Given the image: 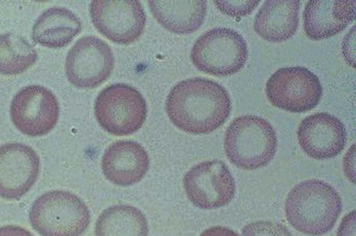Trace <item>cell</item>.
<instances>
[{"label": "cell", "instance_id": "5b68a950", "mask_svg": "<svg viewBox=\"0 0 356 236\" xmlns=\"http://www.w3.org/2000/svg\"><path fill=\"white\" fill-rule=\"evenodd\" d=\"M99 125L110 135H134L142 128L147 115L145 99L136 88L124 83L106 87L94 105Z\"/></svg>", "mask_w": 356, "mask_h": 236}, {"label": "cell", "instance_id": "7c38bea8", "mask_svg": "<svg viewBox=\"0 0 356 236\" xmlns=\"http://www.w3.org/2000/svg\"><path fill=\"white\" fill-rule=\"evenodd\" d=\"M41 162L36 151L25 144L0 146V197L21 200L36 183Z\"/></svg>", "mask_w": 356, "mask_h": 236}, {"label": "cell", "instance_id": "6da1fadb", "mask_svg": "<svg viewBox=\"0 0 356 236\" xmlns=\"http://www.w3.org/2000/svg\"><path fill=\"white\" fill-rule=\"evenodd\" d=\"M231 110V96L226 88L209 78L181 81L166 99V113L171 122L191 135H209L218 130Z\"/></svg>", "mask_w": 356, "mask_h": 236}, {"label": "cell", "instance_id": "8fae6325", "mask_svg": "<svg viewBox=\"0 0 356 236\" xmlns=\"http://www.w3.org/2000/svg\"><path fill=\"white\" fill-rule=\"evenodd\" d=\"M183 185L191 203L201 209L226 207L234 199V177L221 160H208L191 167Z\"/></svg>", "mask_w": 356, "mask_h": 236}, {"label": "cell", "instance_id": "9c48e42d", "mask_svg": "<svg viewBox=\"0 0 356 236\" xmlns=\"http://www.w3.org/2000/svg\"><path fill=\"white\" fill-rule=\"evenodd\" d=\"M113 68V51L110 45L94 36L80 38L69 50L65 60L68 81L82 90L102 86L110 78Z\"/></svg>", "mask_w": 356, "mask_h": 236}, {"label": "cell", "instance_id": "30bf717a", "mask_svg": "<svg viewBox=\"0 0 356 236\" xmlns=\"http://www.w3.org/2000/svg\"><path fill=\"white\" fill-rule=\"evenodd\" d=\"M13 125L23 135L42 137L55 128L60 118L56 95L43 86H29L19 90L10 107Z\"/></svg>", "mask_w": 356, "mask_h": 236}, {"label": "cell", "instance_id": "52a82bcc", "mask_svg": "<svg viewBox=\"0 0 356 236\" xmlns=\"http://www.w3.org/2000/svg\"><path fill=\"white\" fill-rule=\"evenodd\" d=\"M322 94L320 78L304 67H286L277 70L266 85L268 101L290 113L314 110Z\"/></svg>", "mask_w": 356, "mask_h": 236}, {"label": "cell", "instance_id": "cb8c5ba5", "mask_svg": "<svg viewBox=\"0 0 356 236\" xmlns=\"http://www.w3.org/2000/svg\"><path fill=\"white\" fill-rule=\"evenodd\" d=\"M0 236H33L28 229L19 226H4L0 227Z\"/></svg>", "mask_w": 356, "mask_h": 236}, {"label": "cell", "instance_id": "7a4b0ae2", "mask_svg": "<svg viewBox=\"0 0 356 236\" xmlns=\"http://www.w3.org/2000/svg\"><path fill=\"white\" fill-rule=\"evenodd\" d=\"M342 212V201L330 184L309 179L297 184L285 202L286 219L305 235L321 236L332 230Z\"/></svg>", "mask_w": 356, "mask_h": 236}, {"label": "cell", "instance_id": "277c9868", "mask_svg": "<svg viewBox=\"0 0 356 236\" xmlns=\"http://www.w3.org/2000/svg\"><path fill=\"white\" fill-rule=\"evenodd\" d=\"M29 219L42 236H82L90 224V212L79 196L53 190L33 202Z\"/></svg>", "mask_w": 356, "mask_h": 236}, {"label": "cell", "instance_id": "9a60e30c", "mask_svg": "<svg viewBox=\"0 0 356 236\" xmlns=\"http://www.w3.org/2000/svg\"><path fill=\"white\" fill-rule=\"evenodd\" d=\"M355 15L352 0H310L304 10V31L312 41L327 40L342 33Z\"/></svg>", "mask_w": 356, "mask_h": 236}, {"label": "cell", "instance_id": "8992f818", "mask_svg": "<svg viewBox=\"0 0 356 236\" xmlns=\"http://www.w3.org/2000/svg\"><path fill=\"white\" fill-rule=\"evenodd\" d=\"M248 48L243 37L234 30L218 28L203 33L191 50L193 65L203 73L229 76L246 65Z\"/></svg>", "mask_w": 356, "mask_h": 236}, {"label": "cell", "instance_id": "3957f363", "mask_svg": "<svg viewBox=\"0 0 356 236\" xmlns=\"http://www.w3.org/2000/svg\"><path fill=\"white\" fill-rule=\"evenodd\" d=\"M278 140L270 122L255 115L235 119L227 128L225 151L227 158L243 170L266 167L275 158Z\"/></svg>", "mask_w": 356, "mask_h": 236}, {"label": "cell", "instance_id": "44dd1931", "mask_svg": "<svg viewBox=\"0 0 356 236\" xmlns=\"http://www.w3.org/2000/svg\"><path fill=\"white\" fill-rule=\"evenodd\" d=\"M243 236H292L283 224L272 221H258L247 224L243 229Z\"/></svg>", "mask_w": 356, "mask_h": 236}, {"label": "cell", "instance_id": "ba28073f", "mask_svg": "<svg viewBox=\"0 0 356 236\" xmlns=\"http://www.w3.org/2000/svg\"><path fill=\"white\" fill-rule=\"evenodd\" d=\"M89 13L97 31L117 44H132L145 29V11L138 0H97Z\"/></svg>", "mask_w": 356, "mask_h": 236}, {"label": "cell", "instance_id": "d4e9b609", "mask_svg": "<svg viewBox=\"0 0 356 236\" xmlns=\"http://www.w3.org/2000/svg\"><path fill=\"white\" fill-rule=\"evenodd\" d=\"M200 236H240L238 233L227 227H211L206 229Z\"/></svg>", "mask_w": 356, "mask_h": 236}, {"label": "cell", "instance_id": "ac0fdd59", "mask_svg": "<svg viewBox=\"0 0 356 236\" xmlns=\"http://www.w3.org/2000/svg\"><path fill=\"white\" fill-rule=\"evenodd\" d=\"M82 31L81 21L68 8H50L38 17L33 28L36 44L50 49H61Z\"/></svg>", "mask_w": 356, "mask_h": 236}, {"label": "cell", "instance_id": "e0dca14e", "mask_svg": "<svg viewBox=\"0 0 356 236\" xmlns=\"http://www.w3.org/2000/svg\"><path fill=\"white\" fill-rule=\"evenodd\" d=\"M151 12L163 28L178 35L193 33L202 26L206 19L207 1H149Z\"/></svg>", "mask_w": 356, "mask_h": 236}, {"label": "cell", "instance_id": "2e32d148", "mask_svg": "<svg viewBox=\"0 0 356 236\" xmlns=\"http://www.w3.org/2000/svg\"><path fill=\"white\" fill-rule=\"evenodd\" d=\"M300 8V0H267L255 17V33L271 43L288 41L298 28Z\"/></svg>", "mask_w": 356, "mask_h": 236}, {"label": "cell", "instance_id": "4fadbf2b", "mask_svg": "<svg viewBox=\"0 0 356 236\" xmlns=\"http://www.w3.org/2000/svg\"><path fill=\"white\" fill-rule=\"evenodd\" d=\"M297 137L304 152L317 160L340 155L347 140L343 124L329 113H317L304 119Z\"/></svg>", "mask_w": 356, "mask_h": 236}, {"label": "cell", "instance_id": "603a6c76", "mask_svg": "<svg viewBox=\"0 0 356 236\" xmlns=\"http://www.w3.org/2000/svg\"><path fill=\"white\" fill-rule=\"evenodd\" d=\"M355 210H353L344 217L337 230V236H355Z\"/></svg>", "mask_w": 356, "mask_h": 236}, {"label": "cell", "instance_id": "7402d4cb", "mask_svg": "<svg viewBox=\"0 0 356 236\" xmlns=\"http://www.w3.org/2000/svg\"><path fill=\"white\" fill-rule=\"evenodd\" d=\"M214 4L225 15L239 18V17L250 15L259 5V0H253V1H248V0H243V1H241V0H238V1L236 0L235 1H214Z\"/></svg>", "mask_w": 356, "mask_h": 236}, {"label": "cell", "instance_id": "ffe728a7", "mask_svg": "<svg viewBox=\"0 0 356 236\" xmlns=\"http://www.w3.org/2000/svg\"><path fill=\"white\" fill-rule=\"evenodd\" d=\"M38 55L33 45L21 35H0V75L15 76L36 63Z\"/></svg>", "mask_w": 356, "mask_h": 236}, {"label": "cell", "instance_id": "5bb4252c", "mask_svg": "<svg viewBox=\"0 0 356 236\" xmlns=\"http://www.w3.org/2000/svg\"><path fill=\"white\" fill-rule=\"evenodd\" d=\"M102 167L106 179L111 183L130 187L145 177L150 159L140 144L134 140H119L106 149Z\"/></svg>", "mask_w": 356, "mask_h": 236}, {"label": "cell", "instance_id": "d6986e66", "mask_svg": "<svg viewBox=\"0 0 356 236\" xmlns=\"http://www.w3.org/2000/svg\"><path fill=\"white\" fill-rule=\"evenodd\" d=\"M149 226L144 214L132 205H114L99 216L95 236H147Z\"/></svg>", "mask_w": 356, "mask_h": 236}]
</instances>
